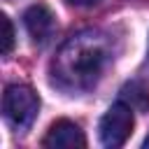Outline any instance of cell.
Masks as SVG:
<instances>
[{"label": "cell", "instance_id": "obj_1", "mask_svg": "<svg viewBox=\"0 0 149 149\" xmlns=\"http://www.w3.org/2000/svg\"><path fill=\"white\" fill-rule=\"evenodd\" d=\"M112 61V42L105 33L84 30L72 35L51 63V79L58 88L79 93L93 88Z\"/></svg>", "mask_w": 149, "mask_h": 149}, {"label": "cell", "instance_id": "obj_2", "mask_svg": "<svg viewBox=\"0 0 149 149\" xmlns=\"http://www.w3.org/2000/svg\"><path fill=\"white\" fill-rule=\"evenodd\" d=\"M2 112L14 128L26 130L30 128V123L40 112V98L26 84H9L2 95Z\"/></svg>", "mask_w": 149, "mask_h": 149}, {"label": "cell", "instance_id": "obj_3", "mask_svg": "<svg viewBox=\"0 0 149 149\" xmlns=\"http://www.w3.org/2000/svg\"><path fill=\"white\" fill-rule=\"evenodd\" d=\"M133 126H135L133 107L126 105L123 100L114 102L100 119V142L109 149H116V147L126 144V140L133 133Z\"/></svg>", "mask_w": 149, "mask_h": 149}, {"label": "cell", "instance_id": "obj_4", "mask_svg": "<svg viewBox=\"0 0 149 149\" xmlns=\"http://www.w3.org/2000/svg\"><path fill=\"white\" fill-rule=\"evenodd\" d=\"M42 144L49 147V149H84L86 137H84V133L77 123H72L68 119H61L47 130Z\"/></svg>", "mask_w": 149, "mask_h": 149}, {"label": "cell", "instance_id": "obj_5", "mask_svg": "<svg viewBox=\"0 0 149 149\" xmlns=\"http://www.w3.org/2000/svg\"><path fill=\"white\" fill-rule=\"evenodd\" d=\"M23 23H26V30H28V35L35 44H47L54 37L56 21H54V14L44 5L28 7L26 14H23Z\"/></svg>", "mask_w": 149, "mask_h": 149}, {"label": "cell", "instance_id": "obj_6", "mask_svg": "<svg viewBox=\"0 0 149 149\" xmlns=\"http://www.w3.org/2000/svg\"><path fill=\"white\" fill-rule=\"evenodd\" d=\"M121 98H123V102L130 105L133 109H140V112H147V109H149V91H147L142 84H137V81L126 84L123 91H121Z\"/></svg>", "mask_w": 149, "mask_h": 149}, {"label": "cell", "instance_id": "obj_7", "mask_svg": "<svg viewBox=\"0 0 149 149\" xmlns=\"http://www.w3.org/2000/svg\"><path fill=\"white\" fill-rule=\"evenodd\" d=\"M0 23H2V54L7 56L14 47V28H12V21H9L7 14L0 16Z\"/></svg>", "mask_w": 149, "mask_h": 149}, {"label": "cell", "instance_id": "obj_8", "mask_svg": "<svg viewBox=\"0 0 149 149\" xmlns=\"http://www.w3.org/2000/svg\"><path fill=\"white\" fill-rule=\"evenodd\" d=\"M70 5H77V7H91V5H95V2H100V0H68Z\"/></svg>", "mask_w": 149, "mask_h": 149}, {"label": "cell", "instance_id": "obj_9", "mask_svg": "<svg viewBox=\"0 0 149 149\" xmlns=\"http://www.w3.org/2000/svg\"><path fill=\"white\" fill-rule=\"evenodd\" d=\"M142 147H147V149H149V135L144 137V142H142Z\"/></svg>", "mask_w": 149, "mask_h": 149}]
</instances>
